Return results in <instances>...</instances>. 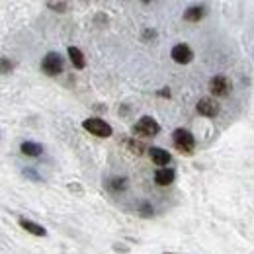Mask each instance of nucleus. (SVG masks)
<instances>
[{
  "mask_svg": "<svg viewBox=\"0 0 254 254\" xmlns=\"http://www.w3.org/2000/svg\"><path fill=\"white\" fill-rule=\"evenodd\" d=\"M170 57H172L174 63L188 64V63H191V59H193V51L190 49V45H186V43H178V45L172 47Z\"/></svg>",
  "mask_w": 254,
  "mask_h": 254,
  "instance_id": "6",
  "label": "nucleus"
},
{
  "mask_svg": "<svg viewBox=\"0 0 254 254\" xmlns=\"http://www.w3.org/2000/svg\"><path fill=\"white\" fill-rule=\"evenodd\" d=\"M205 16V8L203 6H191L184 12V20L186 22H199Z\"/></svg>",
  "mask_w": 254,
  "mask_h": 254,
  "instance_id": "13",
  "label": "nucleus"
},
{
  "mask_svg": "<svg viewBox=\"0 0 254 254\" xmlns=\"http://www.w3.org/2000/svg\"><path fill=\"white\" fill-rule=\"evenodd\" d=\"M209 90H211V94L217 96V98L229 96L231 94V90H233V82H231L227 76L217 74V76H213V78L209 80Z\"/></svg>",
  "mask_w": 254,
  "mask_h": 254,
  "instance_id": "5",
  "label": "nucleus"
},
{
  "mask_svg": "<svg viewBox=\"0 0 254 254\" xmlns=\"http://www.w3.org/2000/svg\"><path fill=\"white\" fill-rule=\"evenodd\" d=\"M12 68H14V63H12L10 59H6V57H0V72H2V74H8Z\"/></svg>",
  "mask_w": 254,
  "mask_h": 254,
  "instance_id": "16",
  "label": "nucleus"
},
{
  "mask_svg": "<svg viewBox=\"0 0 254 254\" xmlns=\"http://www.w3.org/2000/svg\"><path fill=\"white\" fill-rule=\"evenodd\" d=\"M159 96H166V98H168V96H170V90H168V88H166V90H160Z\"/></svg>",
  "mask_w": 254,
  "mask_h": 254,
  "instance_id": "19",
  "label": "nucleus"
},
{
  "mask_svg": "<svg viewBox=\"0 0 254 254\" xmlns=\"http://www.w3.org/2000/svg\"><path fill=\"white\" fill-rule=\"evenodd\" d=\"M63 68H64L63 57H61L59 53H55V51L47 53V55L43 57V61H41V70H43L47 76H57V74L63 72Z\"/></svg>",
  "mask_w": 254,
  "mask_h": 254,
  "instance_id": "4",
  "label": "nucleus"
},
{
  "mask_svg": "<svg viewBox=\"0 0 254 254\" xmlns=\"http://www.w3.org/2000/svg\"><path fill=\"white\" fill-rule=\"evenodd\" d=\"M160 133V126L157 120H153L151 116L141 118L135 126H133V135L135 137H157Z\"/></svg>",
  "mask_w": 254,
  "mask_h": 254,
  "instance_id": "2",
  "label": "nucleus"
},
{
  "mask_svg": "<svg viewBox=\"0 0 254 254\" xmlns=\"http://www.w3.org/2000/svg\"><path fill=\"white\" fill-rule=\"evenodd\" d=\"M174 178H176V172H174L172 168H168V166L159 168V170L155 172V182H157L159 186H170V184L174 182Z\"/></svg>",
  "mask_w": 254,
  "mask_h": 254,
  "instance_id": "9",
  "label": "nucleus"
},
{
  "mask_svg": "<svg viewBox=\"0 0 254 254\" xmlns=\"http://www.w3.org/2000/svg\"><path fill=\"white\" fill-rule=\"evenodd\" d=\"M195 110H197V114L203 116V118H215V116L219 114V104H217L213 98L205 96V98H201V100L197 102Z\"/></svg>",
  "mask_w": 254,
  "mask_h": 254,
  "instance_id": "7",
  "label": "nucleus"
},
{
  "mask_svg": "<svg viewBox=\"0 0 254 254\" xmlns=\"http://www.w3.org/2000/svg\"><path fill=\"white\" fill-rule=\"evenodd\" d=\"M82 127H84L90 135L100 137V139H108V137H112V133H114L112 126L106 124V122L100 120V118H88V120H84V122H82Z\"/></svg>",
  "mask_w": 254,
  "mask_h": 254,
  "instance_id": "3",
  "label": "nucleus"
},
{
  "mask_svg": "<svg viewBox=\"0 0 254 254\" xmlns=\"http://www.w3.org/2000/svg\"><path fill=\"white\" fill-rule=\"evenodd\" d=\"M20 151H22V155H26V157H41V153H43V147H41L39 143L26 141V143H22Z\"/></svg>",
  "mask_w": 254,
  "mask_h": 254,
  "instance_id": "12",
  "label": "nucleus"
},
{
  "mask_svg": "<svg viewBox=\"0 0 254 254\" xmlns=\"http://www.w3.org/2000/svg\"><path fill=\"white\" fill-rule=\"evenodd\" d=\"M149 37L155 39V37H157V32H155V30H145V32H143V39H149Z\"/></svg>",
  "mask_w": 254,
  "mask_h": 254,
  "instance_id": "17",
  "label": "nucleus"
},
{
  "mask_svg": "<svg viewBox=\"0 0 254 254\" xmlns=\"http://www.w3.org/2000/svg\"><path fill=\"white\" fill-rule=\"evenodd\" d=\"M124 180H126V178H122V180H116V182H124ZM110 188H112V190H116V188H118V184H110ZM120 188H126V184H120Z\"/></svg>",
  "mask_w": 254,
  "mask_h": 254,
  "instance_id": "18",
  "label": "nucleus"
},
{
  "mask_svg": "<svg viewBox=\"0 0 254 254\" xmlns=\"http://www.w3.org/2000/svg\"><path fill=\"white\" fill-rule=\"evenodd\" d=\"M66 53H68V59H70V63L74 68H84L86 66V59H84V53L78 49V47H68L66 49Z\"/></svg>",
  "mask_w": 254,
  "mask_h": 254,
  "instance_id": "11",
  "label": "nucleus"
},
{
  "mask_svg": "<svg viewBox=\"0 0 254 254\" xmlns=\"http://www.w3.org/2000/svg\"><path fill=\"white\" fill-rule=\"evenodd\" d=\"M126 147L129 149V153H133V155H143L147 151V147L141 141H135V139H127Z\"/></svg>",
  "mask_w": 254,
  "mask_h": 254,
  "instance_id": "14",
  "label": "nucleus"
},
{
  "mask_svg": "<svg viewBox=\"0 0 254 254\" xmlns=\"http://www.w3.org/2000/svg\"><path fill=\"white\" fill-rule=\"evenodd\" d=\"M149 151V155H151V160L157 164V166H160V168H164L168 162H170V153L168 151H164V149H160V147H151V149H147Z\"/></svg>",
  "mask_w": 254,
  "mask_h": 254,
  "instance_id": "8",
  "label": "nucleus"
},
{
  "mask_svg": "<svg viewBox=\"0 0 254 254\" xmlns=\"http://www.w3.org/2000/svg\"><path fill=\"white\" fill-rule=\"evenodd\" d=\"M166 254H170V253H166Z\"/></svg>",
  "mask_w": 254,
  "mask_h": 254,
  "instance_id": "20",
  "label": "nucleus"
},
{
  "mask_svg": "<svg viewBox=\"0 0 254 254\" xmlns=\"http://www.w3.org/2000/svg\"><path fill=\"white\" fill-rule=\"evenodd\" d=\"M18 225H20L24 231H28L30 235H35V237H45V235H47L45 227H41V225H37V223L30 221V219H26V217H20V219H18Z\"/></svg>",
  "mask_w": 254,
  "mask_h": 254,
  "instance_id": "10",
  "label": "nucleus"
},
{
  "mask_svg": "<svg viewBox=\"0 0 254 254\" xmlns=\"http://www.w3.org/2000/svg\"><path fill=\"white\" fill-rule=\"evenodd\" d=\"M172 145H174L176 151H180L184 155H191L193 149H195V137L188 129H176L172 133Z\"/></svg>",
  "mask_w": 254,
  "mask_h": 254,
  "instance_id": "1",
  "label": "nucleus"
},
{
  "mask_svg": "<svg viewBox=\"0 0 254 254\" xmlns=\"http://www.w3.org/2000/svg\"><path fill=\"white\" fill-rule=\"evenodd\" d=\"M47 8H51L53 12H66L68 10V4L66 2H47Z\"/></svg>",
  "mask_w": 254,
  "mask_h": 254,
  "instance_id": "15",
  "label": "nucleus"
}]
</instances>
